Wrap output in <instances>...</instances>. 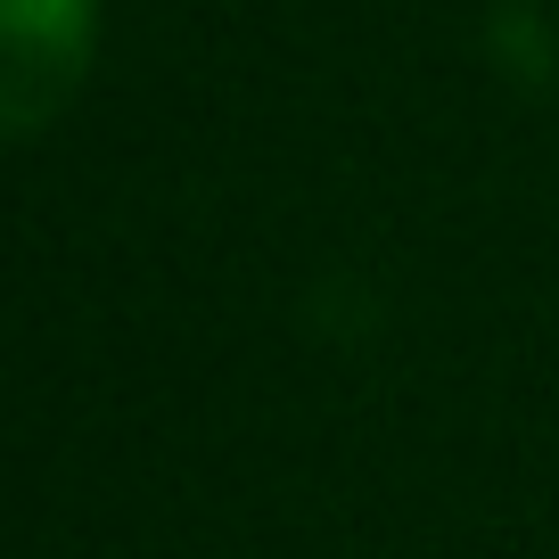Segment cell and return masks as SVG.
<instances>
[{"label": "cell", "instance_id": "obj_1", "mask_svg": "<svg viewBox=\"0 0 559 559\" xmlns=\"http://www.w3.org/2000/svg\"><path fill=\"white\" fill-rule=\"evenodd\" d=\"M99 50V0H0V140H34L74 107Z\"/></svg>", "mask_w": 559, "mask_h": 559}]
</instances>
